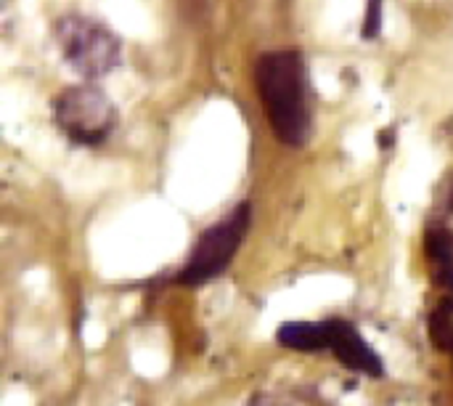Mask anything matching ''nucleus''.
Masks as SVG:
<instances>
[{"label":"nucleus","mask_w":453,"mask_h":406,"mask_svg":"<svg viewBox=\"0 0 453 406\" xmlns=\"http://www.w3.org/2000/svg\"><path fill=\"white\" fill-rule=\"evenodd\" d=\"M255 85L276 138L292 149L311 136L308 74L300 51H268L255 64Z\"/></svg>","instance_id":"f257e3e1"},{"label":"nucleus","mask_w":453,"mask_h":406,"mask_svg":"<svg viewBox=\"0 0 453 406\" xmlns=\"http://www.w3.org/2000/svg\"><path fill=\"white\" fill-rule=\"evenodd\" d=\"M64 61L80 77L109 74L119 64V37L98 19L85 13H64L53 27Z\"/></svg>","instance_id":"f03ea898"},{"label":"nucleus","mask_w":453,"mask_h":406,"mask_svg":"<svg viewBox=\"0 0 453 406\" xmlns=\"http://www.w3.org/2000/svg\"><path fill=\"white\" fill-rule=\"evenodd\" d=\"M250 223H252V207L247 202H242L226 218L212 223L196 239L188 261L183 263V269L178 274V282L186 287H199L204 282L218 279L236 258V253L250 231Z\"/></svg>","instance_id":"7ed1b4c3"},{"label":"nucleus","mask_w":453,"mask_h":406,"mask_svg":"<svg viewBox=\"0 0 453 406\" xmlns=\"http://www.w3.org/2000/svg\"><path fill=\"white\" fill-rule=\"evenodd\" d=\"M53 120L72 144L101 146L117 128V109L101 88L72 85L56 96Z\"/></svg>","instance_id":"20e7f679"},{"label":"nucleus","mask_w":453,"mask_h":406,"mask_svg":"<svg viewBox=\"0 0 453 406\" xmlns=\"http://www.w3.org/2000/svg\"><path fill=\"white\" fill-rule=\"evenodd\" d=\"M329 354L350 372L366 375L372 380L385 378L382 356L366 343V338L342 319H329Z\"/></svg>","instance_id":"39448f33"},{"label":"nucleus","mask_w":453,"mask_h":406,"mask_svg":"<svg viewBox=\"0 0 453 406\" xmlns=\"http://www.w3.org/2000/svg\"><path fill=\"white\" fill-rule=\"evenodd\" d=\"M425 255L435 287L453 295V231L446 221H433L425 231Z\"/></svg>","instance_id":"423d86ee"},{"label":"nucleus","mask_w":453,"mask_h":406,"mask_svg":"<svg viewBox=\"0 0 453 406\" xmlns=\"http://www.w3.org/2000/svg\"><path fill=\"white\" fill-rule=\"evenodd\" d=\"M276 340L300 354L329 351V322H287L279 327Z\"/></svg>","instance_id":"0eeeda50"},{"label":"nucleus","mask_w":453,"mask_h":406,"mask_svg":"<svg viewBox=\"0 0 453 406\" xmlns=\"http://www.w3.org/2000/svg\"><path fill=\"white\" fill-rule=\"evenodd\" d=\"M430 338L438 351H453V295H446L430 314Z\"/></svg>","instance_id":"6e6552de"},{"label":"nucleus","mask_w":453,"mask_h":406,"mask_svg":"<svg viewBox=\"0 0 453 406\" xmlns=\"http://www.w3.org/2000/svg\"><path fill=\"white\" fill-rule=\"evenodd\" d=\"M382 3L380 0H369V11H366V27H364V35L372 40L377 32H380V24H382Z\"/></svg>","instance_id":"1a4fd4ad"},{"label":"nucleus","mask_w":453,"mask_h":406,"mask_svg":"<svg viewBox=\"0 0 453 406\" xmlns=\"http://www.w3.org/2000/svg\"><path fill=\"white\" fill-rule=\"evenodd\" d=\"M247 406H284V404H279V402H273V399H265V396H257V399H252Z\"/></svg>","instance_id":"9d476101"}]
</instances>
